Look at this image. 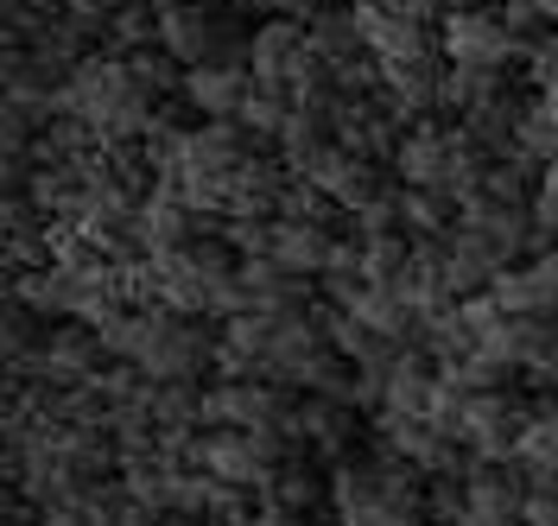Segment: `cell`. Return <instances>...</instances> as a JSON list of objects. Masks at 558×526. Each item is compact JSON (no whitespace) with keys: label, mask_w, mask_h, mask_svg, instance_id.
<instances>
[{"label":"cell","mask_w":558,"mask_h":526,"mask_svg":"<svg viewBox=\"0 0 558 526\" xmlns=\"http://www.w3.org/2000/svg\"><path fill=\"white\" fill-rule=\"evenodd\" d=\"M451 526H463V521H451Z\"/></svg>","instance_id":"f546056e"},{"label":"cell","mask_w":558,"mask_h":526,"mask_svg":"<svg viewBox=\"0 0 558 526\" xmlns=\"http://www.w3.org/2000/svg\"><path fill=\"white\" fill-rule=\"evenodd\" d=\"M330 501L343 526H418L425 521V489L418 469L400 456H343L330 476Z\"/></svg>","instance_id":"6da1fadb"},{"label":"cell","mask_w":558,"mask_h":526,"mask_svg":"<svg viewBox=\"0 0 558 526\" xmlns=\"http://www.w3.org/2000/svg\"><path fill=\"white\" fill-rule=\"evenodd\" d=\"M209 7H260V0H209Z\"/></svg>","instance_id":"83f0119b"},{"label":"cell","mask_w":558,"mask_h":526,"mask_svg":"<svg viewBox=\"0 0 558 526\" xmlns=\"http://www.w3.org/2000/svg\"><path fill=\"white\" fill-rule=\"evenodd\" d=\"M438 51H445V64H451V71L501 76L514 58H521V38L508 33V20H501L495 7H457V13H445Z\"/></svg>","instance_id":"7a4b0ae2"},{"label":"cell","mask_w":558,"mask_h":526,"mask_svg":"<svg viewBox=\"0 0 558 526\" xmlns=\"http://www.w3.org/2000/svg\"><path fill=\"white\" fill-rule=\"evenodd\" d=\"M121 7H128V0H64L70 20H83V26H96V33H108V20H114Z\"/></svg>","instance_id":"d4e9b609"},{"label":"cell","mask_w":558,"mask_h":526,"mask_svg":"<svg viewBox=\"0 0 558 526\" xmlns=\"http://www.w3.org/2000/svg\"><path fill=\"white\" fill-rule=\"evenodd\" d=\"M254 89H260V83L247 71V58H216V64L184 71V102L197 108L204 121H235Z\"/></svg>","instance_id":"8fae6325"},{"label":"cell","mask_w":558,"mask_h":526,"mask_svg":"<svg viewBox=\"0 0 558 526\" xmlns=\"http://www.w3.org/2000/svg\"><path fill=\"white\" fill-rule=\"evenodd\" d=\"M153 7H159V13H166V7H197V0H153Z\"/></svg>","instance_id":"f1b7e54d"},{"label":"cell","mask_w":558,"mask_h":526,"mask_svg":"<svg viewBox=\"0 0 558 526\" xmlns=\"http://www.w3.org/2000/svg\"><path fill=\"white\" fill-rule=\"evenodd\" d=\"M514 152H526L533 166H553V159H558V121H553V114H546L539 102H533V108L521 114V134H514Z\"/></svg>","instance_id":"44dd1931"},{"label":"cell","mask_w":558,"mask_h":526,"mask_svg":"<svg viewBox=\"0 0 558 526\" xmlns=\"http://www.w3.org/2000/svg\"><path fill=\"white\" fill-rule=\"evenodd\" d=\"M355 13H362V38H368V58L375 64H425V58H445L425 13H387V7H355Z\"/></svg>","instance_id":"30bf717a"},{"label":"cell","mask_w":558,"mask_h":526,"mask_svg":"<svg viewBox=\"0 0 558 526\" xmlns=\"http://www.w3.org/2000/svg\"><path fill=\"white\" fill-rule=\"evenodd\" d=\"M324 7H330V0H260V13H274V20H299V26H312Z\"/></svg>","instance_id":"484cf974"},{"label":"cell","mask_w":558,"mask_h":526,"mask_svg":"<svg viewBox=\"0 0 558 526\" xmlns=\"http://www.w3.org/2000/svg\"><path fill=\"white\" fill-rule=\"evenodd\" d=\"M337 235H330V222H279V247L274 260L279 267H292L299 280H324L330 273V260H337Z\"/></svg>","instance_id":"9a60e30c"},{"label":"cell","mask_w":558,"mask_h":526,"mask_svg":"<svg viewBox=\"0 0 558 526\" xmlns=\"http://www.w3.org/2000/svg\"><path fill=\"white\" fill-rule=\"evenodd\" d=\"M501 7H508V0H501Z\"/></svg>","instance_id":"4dcf8cb0"},{"label":"cell","mask_w":558,"mask_h":526,"mask_svg":"<svg viewBox=\"0 0 558 526\" xmlns=\"http://www.w3.org/2000/svg\"><path fill=\"white\" fill-rule=\"evenodd\" d=\"M286 121H292V102H286V96H267V89H254L247 108L235 114V127H242L247 140H279Z\"/></svg>","instance_id":"ffe728a7"},{"label":"cell","mask_w":558,"mask_h":526,"mask_svg":"<svg viewBox=\"0 0 558 526\" xmlns=\"http://www.w3.org/2000/svg\"><path fill=\"white\" fill-rule=\"evenodd\" d=\"M463 526H526V476H514L508 463H476L463 476Z\"/></svg>","instance_id":"52a82bcc"},{"label":"cell","mask_w":558,"mask_h":526,"mask_svg":"<svg viewBox=\"0 0 558 526\" xmlns=\"http://www.w3.org/2000/svg\"><path fill=\"white\" fill-rule=\"evenodd\" d=\"M197 469L216 476V482H229V489H260L267 494L286 463H274L254 431H204V456H197Z\"/></svg>","instance_id":"ba28073f"},{"label":"cell","mask_w":558,"mask_h":526,"mask_svg":"<svg viewBox=\"0 0 558 526\" xmlns=\"http://www.w3.org/2000/svg\"><path fill=\"white\" fill-rule=\"evenodd\" d=\"M526 526H558V476L526 482Z\"/></svg>","instance_id":"cb8c5ba5"},{"label":"cell","mask_w":558,"mask_h":526,"mask_svg":"<svg viewBox=\"0 0 558 526\" xmlns=\"http://www.w3.org/2000/svg\"><path fill=\"white\" fill-rule=\"evenodd\" d=\"M305 184H317V191H324V197H330L343 216H362L368 204H381V197H387L381 159H368V152H349V146H330Z\"/></svg>","instance_id":"9c48e42d"},{"label":"cell","mask_w":558,"mask_h":526,"mask_svg":"<svg viewBox=\"0 0 558 526\" xmlns=\"http://www.w3.org/2000/svg\"><path fill=\"white\" fill-rule=\"evenodd\" d=\"M381 438H387V456L413 463L418 476H470L463 469V438L445 431L438 419H400V413H381Z\"/></svg>","instance_id":"8992f818"},{"label":"cell","mask_w":558,"mask_h":526,"mask_svg":"<svg viewBox=\"0 0 558 526\" xmlns=\"http://www.w3.org/2000/svg\"><path fill=\"white\" fill-rule=\"evenodd\" d=\"M299 438L324 456H343L349 438H355V406H349V400H317L312 393V400L299 406Z\"/></svg>","instance_id":"e0dca14e"},{"label":"cell","mask_w":558,"mask_h":526,"mask_svg":"<svg viewBox=\"0 0 558 526\" xmlns=\"http://www.w3.org/2000/svg\"><path fill=\"white\" fill-rule=\"evenodd\" d=\"M526 425H533V406L514 400L508 387H495V393H470V406L457 419V438H463V451L476 463H514Z\"/></svg>","instance_id":"3957f363"},{"label":"cell","mask_w":558,"mask_h":526,"mask_svg":"<svg viewBox=\"0 0 558 526\" xmlns=\"http://www.w3.org/2000/svg\"><path fill=\"white\" fill-rule=\"evenodd\" d=\"M438 89H445L438 58H425V64H381V102L393 108L400 121H425V114H438Z\"/></svg>","instance_id":"5bb4252c"},{"label":"cell","mask_w":558,"mask_h":526,"mask_svg":"<svg viewBox=\"0 0 558 526\" xmlns=\"http://www.w3.org/2000/svg\"><path fill=\"white\" fill-rule=\"evenodd\" d=\"M153 425L159 431H197L204 425V393H197V381H153Z\"/></svg>","instance_id":"d6986e66"},{"label":"cell","mask_w":558,"mask_h":526,"mask_svg":"<svg viewBox=\"0 0 558 526\" xmlns=\"http://www.w3.org/2000/svg\"><path fill=\"white\" fill-rule=\"evenodd\" d=\"M317 494H324V489H317L312 476L286 463V469L274 476V489H267V501H279V507H292V514H312V507H317Z\"/></svg>","instance_id":"7402d4cb"},{"label":"cell","mask_w":558,"mask_h":526,"mask_svg":"<svg viewBox=\"0 0 558 526\" xmlns=\"http://www.w3.org/2000/svg\"><path fill=\"white\" fill-rule=\"evenodd\" d=\"M146 381H197V375H209L216 368V337H209L197 317H172L159 311V323H153V343H146V355L134 362Z\"/></svg>","instance_id":"5b68a950"},{"label":"cell","mask_w":558,"mask_h":526,"mask_svg":"<svg viewBox=\"0 0 558 526\" xmlns=\"http://www.w3.org/2000/svg\"><path fill=\"white\" fill-rule=\"evenodd\" d=\"M400 229H407L413 242H451L457 204L445 191H407V184H400Z\"/></svg>","instance_id":"ac0fdd59"},{"label":"cell","mask_w":558,"mask_h":526,"mask_svg":"<svg viewBox=\"0 0 558 526\" xmlns=\"http://www.w3.org/2000/svg\"><path fill=\"white\" fill-rule=\"evenodd\" d=\"M488 298H495V311L501 317H558V267H553V254L495 273Z\"/></svg>","instance_id":"7c38bea8"},{"label":"cell","mask_w":558,"mask_h":526,"mask_svg":"<svg viewBox=\"0 0 558 526\" xmlns=\"http://www.w3.org/2000/svg\"><path fill=\"white\" fill-rule=\"evenodd\" d=\"M539 13H546V20H553V33H558V0H539Z\"/></svg>","instance_id":"4316f807"},{"label":"cell","mask_w":558,"mask_h":526,"mask_svg":"<svg viewBox=\"0 0 558 526\" xmlns=\"http://www.w3.org/2000/svg\"><path fill=\"white\" fill-rule=\"evenodd\" d=\"M438 362L418 350H400V362L381 375V413H400V419H432V400H438Z\"/></svg>","instance_id":"4fadbf2b"},{"label":"cell","mask_w":558,"mask_h":526,"mask_svg":"<svg viewBox=\"0 0 558 526\" xmlns=\"http://www.w3.org/2000/svg\"><path fill=\"white\" fill-rule=\"evenodd\" d=\"M204 425L209 431H286L299 425V406L274 381H216L204 387Z\"/></svg>","instance_id":"277c9868"},{"label":"cell","mask_w":558,"mask_h":526,"mask_svg":"<svg viewBox=\"0 0 558 526\" xmlns=\"http://www.w3.org/2000/svg\"><path fill=\"white\" fill-rule=\"evenodd\" d=\"M305 33H312V51L330 71H349V64L368 58V38H362V13H355V7H324Z\"/></svg>","instance_id":"2e32d148"},{"label":"cell","mask_w":558,"mask_h":526,"mask_svg":"<svg viewBox=\"0 0 558 526\" xmlns=\"http://www.w3.org/2000/svg\"><path fill=\"white\" fill-rule=\"evenodd\" d=\"M533 222H539V235H546V242H558V159L546 166L539 191H533Z\"/></svg>","instance_id":"603a6c76"}]
</instances>
